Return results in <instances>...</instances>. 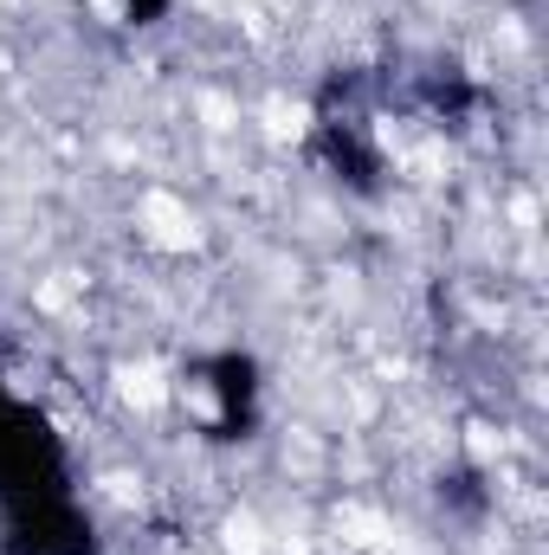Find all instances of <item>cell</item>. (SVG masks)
<instances>
[{
	"label": "cell",
	"mask_w": 549,
	"mask_h": 555,
	"mask_svg": "<svg viewBox=\"0 0 549 555\" xmlns=\"http://www.w3.org/2000/svg\"><path fill=\"white\" fill-rule=\"evenodd\" d=\"M168 0H124V20H155Z\"/></svg>",
	"instance_id": "cell-1"
}]
</instances>
